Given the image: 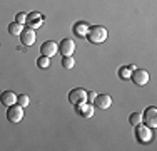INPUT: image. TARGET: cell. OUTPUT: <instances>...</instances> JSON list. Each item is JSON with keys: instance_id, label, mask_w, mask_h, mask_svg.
I'll list each match as a JSON object with an SVG mask.
<instances>
[{"instance_id": "19", "label": "cell", "mask_w": 157, "mask_h": 151, "mask_svg": "<svg viewBox=\"0 0 157 151\" xmlns=\"http://www.w3.org/2000/svg\"><path fill=\"white\" fill-rule=\"evenodd\" d=\"M17 104H20L22 108H27V106L30 104V99H29L27 94H18L17 96Z\"/></svg>"}, {"instance_id": "13", "label": "cell", "mask_w": 157, "mask_h": 151, "mask_svg": "<svg viewBox=\"0 0 157 151\" xmlns=\"http://www.w3.org/2000/svg\"><path fill=\"white\" fill-rule=\"evenodd\" d=\"M77 114H80L82 118H92L94 116V104H87V103H82L75 108Z\"/></svg>"}, {"instance_id": "16", "label": "cell", "mask_w": 157, "mask_h": 151, "mask_svg": "<svg viewBox=\"0 0 157 151\" xmlns=\"http://www.w3.org/2000/svg\"><path fill=\"white\" fill-rule=\"evenodd\" d=\"M134 69H136V66H125V67H121V69H119V76H121V77H124V79H129Z\"/></svg>"}, {"instance_id": "7", "label": "cell", "mask_w": 157, "mask_h": 151, "mask_svg": "<svg viewBox=\"0 0 157 151\" xmlns=\"http://www.w3.org/2000/svg\"><path fill=\"white\" fill-rule=\"evenodd\" d=\"M25 24H27V27H30V29H39V27H42V24H44V15L40 14V12H32V14H29Z\"/></svg>"}, {"instance_id": "17", "label": "cell", "mask_w": 157, "mask_h": 151, "mask_svg": "<svg viewBox=\"0 0 157 151\" xmlns=\"http://www.w3.org/2000/svg\"><path fill=\"white\" fill-rule=\"evenodd\" d=\"M74 66H75V60H74L72 55H63V59H62V67H65V69H72Z\"/></svg>"}, {"instance_id": "10", "label": "cell", "mask_w": 157, "mask_h": 151, "mask_svg": "<svg viewBox=\"0 0 157 151\" xmlns=\"http://www.w3.org/2000/svg\"><path fill=\"white\" fill-rule=\"evenodd\" d=\"M74 51H75V42L70 39H63L60 40V44H59V52H60L62 55H72Z\"/></svg>"}, {"instance_id": "15", "label": "cell", "mask_w": 157, "mask_h": 151, "mask_svg": "<svg viewBox=\"0 0 157 151\" xmlns=\"http://www.w3.org/2000/svg\"><path fill=\"white\" fill-rule=\"evenodd\" d=\"M24 30V25L18 24V22H12L9 25V34L10 35H20V32Z\"/></svg>"}, {"instance_id": "4", "label": "cell", "mask_w": 157, "mask_h": 151, "mask_svg": "<svg viewBox=\"0 0 157 151\" xmlns=\"http://www.w3.org/2000/svg\"><path fill=\"white\" fill-rule=\"evenodd\" d=\"M22 118H24V108L20 104H12L7 109V119L10 123H20Z\"/></svg>"}, {"instance_id": "20", "label": "cell", "mask_w": 157, "mask_h": 151, "mask_svg": "<svg viewBox=\"0 0 157 151\" xmlns=\"http://www.w3.org/2000/svg\"><path fill=\"white\" fill-rule=\"evenodd\" d=\"M140 121H142V114H140V112H132V114L129 116V123L132 124V126H137Z\"/></svg>"}, {"instance_id": "5", "label": "cell", "mask_w": 157, "mask_h": 151, "mask_svg": "<svg viewBox=\"0 0 157 151\" xmlns=\"http://www.w3.org/2000/svg\"><path fill=\"white\" fill-rule=\"evenodd\" d=\"M136 136L140 143H149L152 139V128L145 126V124H137L136 126Z\"/></svg>"}, {"instance_id": "12", "label": "cell", "mask_w": 157, "mask_h": 151, "mask_svg": "<svg viewBox=\"0 0 157 151\" xmlns=\"http://www.w3.org/2000/svg\"><path fill=\"white\" fill-rule=\"evenodd\" d=\"M94 104H95V108L107 109V108H110V104H112V97L109 94H97V97L94 99Z\"/></svg>"}, {"instance_id": "2", "label": "cell", "mask_w": 157, "mask_h": 151, "mask_svg": "<svg viewBox=\"0 0 157 151\" xmlns=\"http://www.w3.org/2000/svg\"><path fill=\"white\" fill-rule=\"evenodd\" d=\"M142 121H144V124L149 126V128H155L157 126V108L155 106L145 108V111L142 112Z\"/></svg>"}, {"instance_id": "8", "label": "cell", "mask_w": 157, "mask_h": 151, "mask_svg": "<svg viewBox=\"0 0 157 151\" xmlns=\"http://www.w3.org/2000/svg\"><path fill=\"white\" fill-rule=\"evenodd\" d=\"M59 51V45L54 42V40H45L42 45H40V54L45 55V57H52V55H55Z\"/></svg>"}, {"instance_id": "11", "label": "cell", "mask_w": 157, "mask_h": 151, "mask_svg": "<svg viewBox=\"0 0 157 151\" xmlns=\"http://www.w3.org/2000/svg\"><path fill=\"white\" fill-rule=\"evenodd\" d=\"M0 103H2L5 108L15 104L17 103V94L13 91H5V92H0Z\"/></svg>"}, {"instance_id": "3", "label": "cell", "mask_w": 157, "mask_h": 151, "mask_svg": "<svg viewBox=\"0 0 157 151\" xmlns=\"http://www.w3.org/2000/svg\"><path fill=\"white\" fill-rule=\"evenodd\" d=\"M69 103L74 106H78L82 103H87V91H84L82 88H75L69 92Z\"/></svg>"}, {"instance_id": "14", "label": "cell", "mask_w": 157, "mask_h": 151, "mask_svg": "<svg viewBox=\"0 0 157 151\" xmlns=\"http://www.w3.org/2000/svg\"><path fill=\"white\" fill-rule=\"evenodd\" d=\"M89 29H90V25H89L87 22H75V25H74V34H75L77 37H84V35H87Z\"/></svg>"}, {"instance_id": "9", "label": "cell", "mask_w": 157, "mask_h": 151, "mask_svg": "<svg viewBox=\"0 0 157 151\" xmlns=\"http://www.w3.org/2000/svg\"><path fill=\"white\" fill-rule=\"evenodd\" d=\"M20 42L24 45H32L35 42V29L24 27V30L20 32Z\"/></svg>"}, {"instance_id": "1", "label": "cell", "mask_w": 157, "mask_h": 151, "mask_svg": "<svg viewBox=\"0 0 157 151\" xmlns=\"http://www.w3.org/2000/svg\"><path fill=\"white\" fill-rule=\"evenodd\" d=\"M107 29L105 27H102V25H94V27H90L89 29V32H87V39H89V42H92V44H100V42H104V40H107Z\"/></svg>"}, {"instance_id": "21", "label": "cell", "mask_w": 157, "mask_h": 151, "mask_svg": "<svg viewBox=\"0 0 157 151\" xmlns=\"http://www.w3.org/2000/svg\"><path fill=\"white\" fill-rule=\"evenodd\" d=\"M25 20H27V14L18 12V14H17V17H15V22H18V24L24 25V24H25Z\"/></svg>"}, {"instance_id": "6", "label": "cell", "mask_w": 157, "mask_h": 151, "mask_svg": "<svg viewBox=\"0 0 157 151\" xmlns=\"http://www.w3.org/2000/svg\"><path fill=\"white\" fill-rule=\"evenodd\" d=\"M130 79L137 86H145L149 82V72L145 69H134L132 74H130Z\"/></svg>"}, {"instance_id": "18", "label": "cell", "mask_w": 157, "mask_h": 151, "mask_svg": "<svg viewBox=\"0 0 157 151\" xmlns=\"http://www.w3.org/2000/svg\"><path fill=\"white\" fill-rule=\"evenodd\" d=\"M37 66H39L40 69H47V67H50V57L40 55V57L37 59Z\"/></svg>"}, {"instance_id": "22", "label": "cell", "mask_w": 157, "mask_h": 151, "mask_svg": "<svg viewBox=\"0 0 157 151\" xmlns=\"http://www.w3.org/2000/svg\"><path fill=\"white\" fill-rule=\"evenodd\" d=\"M97 97V92L95 91H90V92H87V101H90L92 104H94V99Z\"/></svg>"}]
</instances>
